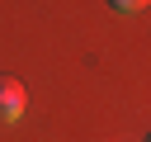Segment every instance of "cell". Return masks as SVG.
Here are the masks:
<instances>
[{
  "label": "cell",
  "mask_w": 151,
  "mask_h": 142,
  "mask_svg": "<svg viewBox=\"0 0 151 142\" xmlns=\"http://www.w3.org/2000/svg\"><path fill=\"white\" fill-rule=\"evenodd\" d=\"M24 109H28L24 85H19L14 76H0V123H19V118H24Z\"/></svg>",
  "instance_id": "cell-1"
},
{
  "label": "cell",
  "mask_w": 151,
  "mask_h": 142,
  "mask_svg": "<svg viewBox=\"0 0 151 142\" xmlns=\"http://www.w3.org/2000/svg\"><path fill=\"white\" fill-rule=\"evenodd\" d=\"M151 0H109V9L113 14H137V9H146Z\"/></svg>",
  "instance_id": "cell-2"
},
{
  "label": "cell",
  "mask_w": 151,
  "mask_h": 142,
  "mask_svg": "<svg viewBox=\"0 0 151 142\" xmlns=\"http://www.w3.org/2000/svg\"><path fill=\"white\" fill-rule=\"evenodd\" d=\"M146 142H151V137H146Z\"/></svg>",
  "instance_id": "cell-3"
}]
</instances>
